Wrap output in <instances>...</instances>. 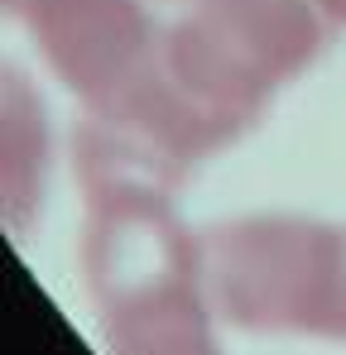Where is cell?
<instances>
[{"instance_id": "cell-1", "label": "cell", "mask_w": 346, "mask_h": 355, "mask_svg": "<svg viewBox=\"0 0 346 355\" xmlns=\"http://www.w3.org/2000/svg\"><path fill=\"white\" fill-rule=\"evenodd\" d=\"M337 24L318 0H188L164 24L145 82L106 116H82L72 159L82 182L178 178L236 144L265 106L322 58Z\"/></svg>"}, {"instance_id": "cell-2", "label": "cell", "mask_w": 346, "mask_h": 355, "mask_svg": "<svg viewBox=\"0 0 346 355\" xmlns=\"http://www.w3.org/2000/svg\"><path fill=\"white\" fill-rule=\"evenodd\" d=\"M82 284L106 355H222L197 236L154 182H82Z\"/></svg>"}, {"instance_id": "cell-3", "label": "cell", "mask_w": 346, "mask_h": 355, "mask_svg": "<svg viewBox=\"0 0 346 355\" xmlns=\"http://www.w3.org/2000/svg\"><path fill=\"white\" fill-rule=\"evenodd\" d=\"M197 250L207 297L236 331L346 341V221L255 211L217 221Z\"/></svg>"}, {"instance_id": "cell-4", "label": "cell", "mask_w": 346, "mask_h": 355, "mask_svg": "<svg viewBox=\"0 0 346 355\" xmlns=\"http://www.w3.org/2000/svg\"><path fill=\"white\" fill-rule=\"evenodd\" d=\"M24 29L44 67L82 101V116L115 111L145 82L164 39L149 0H34Z\"/></svg>"}, {"instance_id": "cell-5", "label": "cell", "mask_w": 346, "mask_h": 355, "mask_svg": "<svg viewBox=\"0 0 346 355\" xmlns=\"http://www.w3.org/2000/svg\"><path fill=\"white\" fill-rule=\"evenodd\" d=\"M53 135L34 77L19 62L0 58V226L15 240L34 231L44 211Z\"/></svg>"}, {"instance_id": "cell-6", "label": "cell", "mask_w": 346, "mask_h": 355, "mask_svg": "<svg viewBox=\"0 0 346 355\" xmlns=\"http://www.w3.org/2000/svg\"><path fill=\"white\" fill-rule=\"evenodd\" d=\"M34 10V0H0V19H24Z\"/></svg>"}, {"instance_id": "cell-7", "label": "cell", "mask_w": 346, "mask_h": 355, "mask_svg": "<svg viewBox=\"0 0 346 355\" xmlns=\"http://www.w3.org/2000/svg\"><path fill=\"white\" fill-rule=\"evenodd\" d=\"M318 10H322L332 24H346V0H318Z\"/></svg>"}, {"instance_id": "cell-8", "label": "cell", "mask_w": 346, "mask_h": 355, "mask_svg": "<svg viewBox=\"0 0 346 355\" xmlns=\"http://www.w3.org/2000/svg\"><path fill=\"white\" fill-rule=\"evenodd\" d=\"M149 5H178V10H183V5H188V0H149Z\"/></svg>"}]
</instances>
